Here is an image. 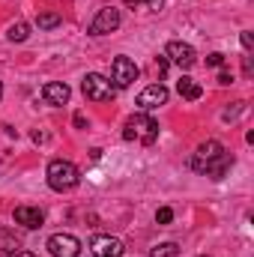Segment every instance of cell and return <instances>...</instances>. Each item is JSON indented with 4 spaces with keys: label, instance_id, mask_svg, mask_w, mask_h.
<instances>
[{
    "label": "cell",
    "instance_id": "cell-11",
    "mask_svg": "<svg viewBox=\"0 0 254 257\" xmlns=\"http://www.w3.org/2000/svg\"><path fill=\"white\" fill-rule=\"evenodd\" d=\"M42 221H45V212L39 206H15V224L36 230V227H42Z\"/></svg>",
    "mask_w": 254,
    "mask_h": 257
},
{
    "label": "cell",
    "instance_id": "cell-10",
    "mask_svg": "<svg viewBox=\"0 0 254 257\" xmlns=\"http://www.w3.org/2000/svg\"><path fill=\"white\" fill-rule=\"evenodd\" d=\"M90 251L96 257H123L126 254V245H123L117 236H93Z\"/></svg>",
    "mask_w": 254,
    "mask_h": 257
},
{
    "label": "cell",
    "instance_id": "cell-24",
    "mask_svg": "<svg viewBox=\"0 0 254 257\" xmlns=\"http://www.w3.org/2000/svg\"><path fill=\"white\" fill-rule=\"evenodd\" d=\"M242 69H245V75H251L254 69H251V57H245V60H242Z\"/></svg>",
    "mask_w": 254,
    "mask_h": 257
},
{
    "label": "cell",
    "instance_id": "cell-2",
    "mask_svg": "<svg viewBox=\"0 0 254 257\" xmlns=\"http://www.w3.org/2000/svg\"><path fill=\"white\" fill-rule=\"evenodd\" d=\"M45 177H48V186H51L54 192H72V189L81 183L78 168H75L72 162H66V159H54V162L48 165Z\"/></svg>",
    "mask_w": 254,
    "mask_h": 257
},
{
    "label": "cell",
    "instance_id": "cell-20",
    "mask_svg": "<svg viewBox=\"0 0 254 257\" xmlns=\"http://www.w3.org/2000/svg\"><path fill=\"white\" fill-rule=\"evenodd\" d=\"M206 66H212V69H221V66H224V54H218V51H212V54L206 57Z\"/></svg>",
    "mask_w": 254,
    "mask_h": 257
},
{
    "label": "cell",
    "instance_id": "cell-6",
    "mask_svg": "<svg viewBox=\"0 0 254 257\" xmlns=\"http://www.w3.org/2000/svg\"><path fill=\"white\" fill-rule=\"evenodd\" d=\"M138 81V66L135 60H129V57H114V63H111V84L117 87V90H126Z\"/></svg>",
    "mask_w": 254,
    "mask_h": 257
},
{
    "label": "cell",
    "instance_id": "cell-25",
    "mask_svg": "<svg viewBox=\"0 0 254 257\" xmlns=\"http://www.w3.org/2000/svg\"><path fill=\"white\" fill-rule=\"evenodd\" d=\"M9 257H36L33 251H15V254H9Z\"/></svg>",
    "mask_w": 254,
    "mask_h": 257
},
{
    "label": "cell",
    "instance_id": "cell-15",
    "mask_svg": "<svg viewBox=\"0 0 254 257\" xmlns=\"http://www.w3.org/2000/svg\"><path fill=\"white\" fill-rule=\"evenodd\" d=\"M30 36V24H24V21H15V24H9V30H6V39L9 42H24Z\"/></svg>",
    "mask_w": 254,
    "mask_h": 257
},
{
    "label": "cell",
    "instance_id": "cell-5",
    "mask_svg": "<svg viewBox=\"0 0 254 257\" xmlns=\"http://www.w3.org/2000/svg\"><path fill=\"white\" fill-rule=\"evenodd\" d=\"M165 57H168V63H174L177 69H183V72H189L191 66L197 63V54H194V48H191L189 42H180V39L168 42V48H165Z\"/></svg>",
    "mask_w": 254,
    "mask_h": 257
},
{
    "label": "cell",
    "instance_id": "cell-1",
    "mask_svg": "<svg viewBox=\"0 0 254 257\" xmlns=\"http://www.w3.org/2000/svg\"><path fill=\"white\" fill-rule=\"evenodd\" d=\"M230 165H233V156H230L218 141H206V144H200L197 153L191 156V168H194L197 174L212 177V180H221V177L230 171Z\"/></svg>",
    "mask_w": 254,
    "mask_h": 257
},
{
    "label": "cell",
    "instance_id": "cell-14",
    "mask_svg": "<svg viewBox=\"0 0 254 257\" xmlns=\"http://www.w3.org/2000/svg\"><path fill=\"white\" fill-rule=\"evenodd\" d=\"M21 251V236H15V230H0V254H15Z\"/></svg>",
    "mask_w": 254,
    "mask_h": 257
},
{
    "label": "cell",
    "instance_id": "cell-16",
    "mask_svg": "<svg viewBox=\"0 0 254 257\" xmlns=\"http://www.w3.org/2000/svg\"><path fill=\"white\" fill-rule=\"evenodd\" d=\"M36 24H39V30H54V27L63 24V18L57 12H39L36 15Z\"/></svg>",
    "mask_w": 254,
    "mask_h": 257
},
{
    "label": "cell",
    "instance_id": "cell-9",
    "mask_svg": "<svg viewBox=\"0 0 254 257\" xmlns=\"http://www.w3.org/2000/svg\"><path fill=\"white\" fill-rule=\"evenodd\" d=\"M48 251L54 257H78L81 254V242H78V236H72V233H54V236L48 239Z\"/></svg>",
    "mask_w": 254,
    "mask_h": 257
},
{
    "label": "cell",
    "instance_id": "cell-12",
    "mask_svg": "<svg viewBox=\"0 0 254 257\" xmlns=\"http://www.w3.org/2000/svg\"><path fill=\"white\" fill-rule=\"evenodd\" d=\"M69 96H72V90L66 87L63 81H51V84H45L42 87V99L48 102V105H54V108H60L69 102Z\"/></svg>",
    "mask_w": 254,
    "mask_h": 257
},
{
    "label": "cell",
    "instance_id": "cell-18",
    "mask_svg": "<svg viewBox=\"0 0 254 257\" xmlns=\"http://www.w3.org/2000/svg\"><path fill=\"white\" fill-rule=\"evenodd\" d=\"M129 6H147V9H153V12H159L162 6H165V0H126Z\"/></svg>",
    "mask_w": 254,
    "mask_h": 257
},
{
    "label": "cell",
    "instance_id": "cell-17",
    "mask_svg": "<svg viewBox=\"0 0 254 257\" xmlns=\"http://www.w3.org/2000/svg\"><path fill=\"white\" fill-rule=\"evenodd\" d=\"M150 257H180V245L177 242H162L150 251Z\"/></svg>",
    "mask_w": 254,
    "mask_h": 257
},
{
    "label": "cell",
    "instance_id": "cell-3",
    "mask_svg": "<svg viewBox=\"0 0 254 257\" xmlns=\"http://www.w3.org/2000/svg\"><path fill=\"white\" fill-rule=\"evenodd\" d=\"M123 138L126 141H141L144 147H153L156 138H159V123L150 117V114H135L126 120V128H123Z\"/></svg>",
    "mask_w": 254,
    "mask_h": 257
},
{
    "label": "cell",
    "instance_id": "cell-22",
    "mask_svg": "<svg viewBox=\"0 0 254 257\" xmlns=\"http://www.w3.org/2000/svg\"><path fill=\"white\" fill-rule=\"evenodd\" d=\"M218 84H221V87L233 84V75H230V72H221V75H218Z\"/></svg>",
    "mask_w": 254,
    "mask_h": 257
},
{
    "label": "cell",
    "instance_id": "cell-26",
    "mask_svg": "<svg viewBox=\"0 0 254 257\" xmlns=\"http://www.w3.org/2000/svg\"><path fill=\"white\" fill-rule=\"evenodd\" d=\"M0 99H3V84H0Z\"/></svg>",
    "mask_w": 254,
    "mask_h": 257
},
{
    "label": "cell",
    "instance_id": "cell-13",
    "mask_svg": "<svg viewBox=\"0 0 254 257\" xmlns=\"http://www.w3.org/2000/svg\"><path fill=\"white\" fill-rule=\"evenodd\" d=\"M177 93L183 96V99H189V102H197L200 96H203V87L194 81V78H189V75H183L180 81H177Z\"/></svg>",
    "mask_w": 254,
    "mask_h": 257
},
{
    "label": "cell",
    "instance_id": "cell-4",
    "mask_svg": "<svg viewBox=\"0 0 254 257\" xmlns=\"http://www.w3.org/2000/svg\"><path fill=\"white\" fill-rule=\"evenodd\" d=\"M81 90H84V96H87L90 102H108V99H114V93H117V87L111 84V78H105V75H99V72H87L84 81H81Z\"/></svg>",
    "mask_w": 254,
    "mask_h": 257
},
{
    "label": "cell",
    "instance_id": "cell-19",
    "mask_svg": "<svg viewBox=\"0 0 254 257\" xmlns=\"http://www.w3.org/2000/svg\"><path fill=\"white\" fill-rule=\"evenodd\" d=\"M156 221H159V224H171V221H174V209H171V206H162V209L156 212Z\"/></svg>",
    "mask_w": 254,
    "mask_h": 257
},
{
    "label": "cell",
    "instance_id": "cell-21",
    "mask_svg": "<svg viewBox=\"0 0 254 257\" xmlns=\"http://www.w3.org/2000/svg\"><path fill=\"white\" fill-rule=\"evenodd\" d=\"M239 42H242V48H245V51H251V45H254V36L248 33V30H242V36H239Z\"/></svg>",
    "mask_w": 254,
    "mask_h": 257
},
{
    "label": "cell",
    "instance_id": "cell-23",
    "mask_svg": "<svg viewBox=\"0 0 254 257\" xmlns=\"http://www.w3.org/2000/svg\"><path fill=\"white\" fill-rule=\"evenodd\" d=\"M75 126H78V128H87V117H84V114H81V111H78V114H75Z\"/></svg>",
    "mask_w": 254,
    "mask_h": 257
},
{
    "label": "cell",
    "instance_id": "cell-7",
    "mask_svg": "<svg viewBox=\"0 0 254 257\" xmlns=\"http://www.w3.org/2000/svg\"><path fill=\"white\" fill-rule=\"evenodd\" d=\"M120 27V9L114 6H105L96 12V18L90 21V36H105V33H114Z\"/></svg>",
    "mask_w": 254,
    "mask_h": 257
},
{
    "label": "cell",
    "instance_id": "cell-8",
    "mask_svg": "<svg viewBox=\"0 0 254 257\" xmlns=\"http://www.w3.org/2000/svg\"><path fill=\"white\" fill-rule=\"evenodd\" d=\"M168 87L165 84H150V87H144L141 90V96H138V108L147 114V111H156V108H162V105H168Z\"/></svg>",
    "mask_w": 254,
    "mask_h": 257
}]
</instances>
